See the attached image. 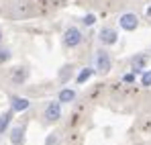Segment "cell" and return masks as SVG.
<instances>
[{
  "instance_id": "cell-1",
  "label": "cell",
  "mask_w": 151,
  "mask_h": 145,
  "mask_svg": "<svg viewBox=\"0 0 151 145\" xmlns=\"http://www.w3.org/2000/svg\"><path fill=\"white\" fill-rule=\"evenodd\" d=\"M94 66H96V72L100 74H108L112 68V59H110V53L106 49H98L96 51V57H94Z\"/></svg>"
},
{
  "instance_id": "cell-2",
  "label": "cell",
  "mask_w": 151,
  "mask_h": 145,
  "mask_svg": "<svg viewBox=\"0 0 151 145\" xmlns=\"http://www.w3.org/2000/svg\"><path fill=\"white\" fill-rule=\"evenodd\" d=\"M119 25H121L123 31L133 33V31H137V27H139V17H137L135 12H123V14L119 17Z\"/></svg>"
},
{
  "instance_id": "cell-3",
  "label": "cell",
  "mask_w": 151,
  "mask_h": 145,
  "mask_svg": "<svg viewBox=\"0 0 151 145\" xmlns=\"http://www.w3.org/2000/svg\"><path fill=\"white\" fill-rule=\"evenodd\" d=\"M82 43V31L78 27H70L63 33V45L65 47H78Z\"/></svg>"
},
{
  "instance_id": "cell-4",
  "label": "cell",
  "mask_w": 151,
  "mask_h": 145,
  "mask_svg": "<svg viewBox=\"0 0 151 145\" xmlns=\"http://www.w3.org/2000/svg\"><path fill=\"white\" fill-rule=\"evenodd\" d=\"M43 117H45V121L47 123H55L61 119V102L59 100H55V102H49L47 106H45V113H43Z\"/></svg>"
},
{
  "instance_id": "cell-5",
  "label": "cell",
  "mask_w": 151,
  "mask_h": 145,
  "mask_svg": "<svg viewBox=\"0 0 151 145\" xmlns=\"http://www.w3.org/2000/svg\"><path fill=\"white\" fill-rule=\"evenodd\" d=\"M119 39V33L112 29V27H102L100 33H98V41L102 45H114Z\"/></svg>"
},
{
  "instance_id": "cell-6",
  "label": "cell",
  "mask_w": 151,
  "mask_h": 145,
  "mask_svg": "<svg viewBox=\"0 0 151 145\" xmlns=\"http://www.w3.org/2000/svg\"><path fill=\"white\" fill-rule=\"evenodd\" d=\"M147 61H149V57L145 55V53H139V55H135L133 59H131V68H133V72H143L145 68H147Z\"/></svg>"
},
{
  "instance_id": "cell-7",
  "label": "cell",
  "mask_w": 151,
  "mask_h": 145,
  "mask_svg": "<svg viewBox=\"0 0 151 145\" xmlns=\"http://www.w3.org/2000/svg\"><path fill=\"white\" fill-rule=\"evenodd\" d=\"M10 104H12V113H23V110H27L31 106L29 98H23V96H12Z\"/></svg>"
},
{
  "instance_id": "cell-8",
  "label": "cell",
  "mask_w": 151,
  "mask_h": 145,
  "mask_svg": "<svg viewBox=\"0 0 151 145\" xmlns=\"http://www.w3.org/2000/svg\"><path fill=\"white\" fill-rule=\"evenodd\" d=\"M23 141H25V127H23V125L12 127V131H10V143L12 145H23Z\"/></svg>"
},
{
  "instance_id": "cell-9",
  "label": "cell",
  "mask_w": 151,
  "mask_h": 145,
  "mask_svg": "<svg viewBox=\"0 0 151 145\" xmlns=\"http://www.w3.org/2000/svg\"><path fill=\"white\" fill-rule=\"evenodd\" d=\"M57 100H59L61 104H65V102H74V100H76V90H72V88H63V90L59 92Z\"/></svg>"
},
{
  "instance_id": "cell-10",
  "label": "cell",
  "mask_w": 151,
  "mask_h": 145,
  "mask_svg": "<svg viewBox=\"0 0 151 145\" xmlns=\"http://www.w3.org/2000/svg\"><path fill=\"white\" fill-rule=\"evenodd\" d=\"M10 119H12V110H6V113H2V115H0V135L8 129Z\"/></svg>"
},
{
  "instance_id": "cell-11",
  "label": "cell",
  "mask_w": 151,
  "mask_h": 145,
  "mask_svg": "<svg viewBox=\"0 0 151 145\" xmlns=\"http://www.w3.org/2000/svg\"><path fill=\"white\" fill-rule=\"evenodd\" d=\"M92 74H94V68H84L82 72L78 74L76 82H78V84H84V82H88V80L92 78Z\"/></svg>"
},
{
  "instance_id": "cell-12",
  "label": "cell",
  "mask_w": 151,
  "mask_h": 145,
  "mask_svg": "<svg viewBox=\"0 0 151 145\" xmlns=\"http://www.w3.org/2000/svg\"><path fill=\"white\" fill-rule=\"evenodd\" d=\"M25 78H27V70L25 68H17L14 72H12V80L19 84V82H25Z\"/></svg>"
},
{
  "instance_id": "cell-13",
  "label": "cell",
  "mask_w": 151,
  "mask_h": 145,
  "mask_svg": "<svg viewBox=\"0 0 151 145\" xmlns=\"http://www.w3.org/2000/svg\"><path fill=\"white\" fill-rule=\"evenodd\" d=\"M141 84L147 88V86H151V70H147V72H143V76H141Z\"/></svg>"
},
{
  "instance_id": "cell-14",
  "label": "cell",
  "mask_w": 151,
  "mask_h": 145,
  "mask_svg": "<svg viewBox=\"0 0 151 145\" xmlns=\"http://www.w3.org/2000/svg\"><path fill=\"white\" fill-rule=\"evenodd\" d=\"M82 23L86 25V27H92V25L96 23V17H94V14H86V17H84V21H82Z\"/></svg>"
},
{
  "instance_id": "cell-15",
  "label": "cell",
  "mask_w": 151,
  "mask_h": 145,
  "mask_svg": "<svg viewBox=\"0 0 151 145\" xmlns=\"http://www.w3.org/2000/svg\"><path fill=\"white\" fill-rule=\"evenodd\" d=\"M10 59V51L8 49H0V63L2 61H8Z\"/></svg>"
},
{
  "instance_id": "cell-16",
  "label": "cell",
  "mask_w": 151,
  "mask_h": 145,
  "mask_svg": "<svg viewBox=\"0 0 151 145\" xmlns=\"http://www.w3.org/2000/svg\"><path fill=\"white\" fill-rule=\"evenodd\" d=\"M70 74H72V68H63V74H59V78H61V82H65Z\"/></svg>"
},
{
  "instance_id": "cell-17",
  "label": "cell",
  "mask_w": 151,
  "mask_h": 145,
  "mask_svg": "<svg viewBox=\"0 0 151 145\" xmlns=\"http://www.w3.org/2000/svg\"><path fill=\"white\" fill-rule=\"evenodd\" d=\"M123 82H127V84H129V82H135V72H133V74H127L125 78H123Z\"/></svg>"
},
{
  "instance_id": "cell-18",
  "label": "cell",
  "mask_w": 151,
  "mask_h": 145,
  "mask_svg": "<svg viewBox=\"0 0 151 145\" xmlns=\"http://www.w3.org/2000/svg\"><path fill=\"white\" fill-rule=\"evenodd\" d=\"M55 141H57V135L53 133V135H49V139H47V145H55Z\"/></svg>"
},
{
  "instance_id": "cell-19",
  "label": "cell",
  "mask_w": 151,
  "mask_h": 145,
  "mask_svg": "<svg viewBox=\"0 0 151 145\" xmlns=\"http://www.w3.org/2000/svg\"><path fill=\"white\" fill-rule=\"evenodd\" d=\"M145 14H147V19H151V6L147 8V10H145Z\"/></svg>"
},
{
  "instance_id": "cell-20",
  "label": "cell",
  "mask_w": 151,
  "mask_h": 145,
  "mask_svg": "<svg viewBox=\"0 0 151 145\" xmlns=\"http://www.w3.org/2000/svg\"><path fill=\"white\" fill-rule=\"evenodd\" d=\"M0 41H2V33H0Z\"/></svg>"
}]
</instances>
